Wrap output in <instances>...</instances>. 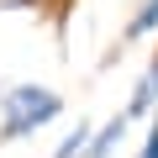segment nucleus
I'll use <instances>...</instances> for the list:
<instances>
[{
    "label": "nucleus",
    "instance_id": "f257e3e1",
    "mask_svg": "<svg viewBox=\"0 0 158 158\" xmlns=\"http://www.w3.org/2000/svg\"><path fill=\"white\" fill-rule=\"evenodd\" d=\"M58 95L53 90H42V85H11L6 95H0V137H27V132H37L42 121H53L58 116Z\"/></svg>",
    "mask_w": 158,
    "mask_h": 158
},
{
    "label": "nucleus",
    "instance_id": "f03ea898",
    "mask_svg": "<svg viewBox=\"0 0 158 158\" xmlns=\"http://www.w3.org/2000/svg\"><path fill=\"white\" fill-rule=\"evenodd\" d=\"M127 121H132V116L121 111V116H116L111 127H100V132L90 137V148H85V153H79V158H111V153H116V142L127 137Z\"/></svg>",
    "mask_w": 158,
    "mask_h": 158
},
{
    "label": "nucleus",
    "instance_id": "7ed1b4c3",
    "mask_svg": "<svg viewBox=\"0 0 158 158\" xmlns=\"http://www.w3.org/2000/svg\"><path fill=\"white\" fill-rule=\"evenodd\" d=\"M153 100H158V63L142 74V85H137V95L127 100V116H142V111H153Z\"/></svg>",
    "mask_w": 158,
    "mask_h": 158
},
{
    "label": "nucleus",
    "instance_id": "20e7f679",
    "mask_svg": "<svg viewBox=\"0 0 158 158\" xmlns=\"http://www.w3.org/2000/svg\"><path fill=\"white\" fill-rule=\"evenodd\" d=\"M85 148H90V127H74V132L58 142V153H53V158H74V153H85Z\"/></svg>",
    "mask_w": 158,
    "mask_h": 158
},
{
    "label": "nucleus",
    "instance_id": "39448f33",
    "mask_svg": "<svg viewBox=\"0 0 158 158\" xmlns=\"http://www.w3.org/2000/svg\"><path fill=\"white\" fill-rule=\"evenodd\" d=\"M153 27H158V0H148V6L132 16V27H127V32H132V37H142V32H153Z\"/></svg>",
    "mask_w": 158,
    "mask_h": 158
},
{
    "label": "nucleus",
    "instance_id": "423d86ee",
    "mask_svg": "<svg viewBox=\"0 0 158 158\" xmlns=\"http://www.w3.org/2000/svg\"><path fill=\"white\" fill-rule=\"evenodd\" d=\"M137 158H158V127H148V142H142V153Z\"/></svg>",
    "mask_w": 158,
    "mask_h": 158
}]
</instances>
